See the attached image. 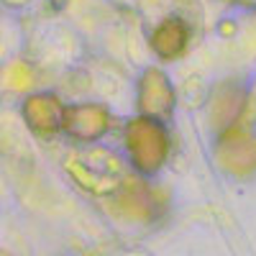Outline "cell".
Segmentation results:
<instances>
[{
	"label": "cell",
	"mask_w": 256,
	"mask_h": 256,
	"mask_svg": "<svg viewBox=\"0 0 256 256\" xmlns=\"http://www.w3.org/2000/svg\"><path fill=\"white\" fill-rule=\"evenodd\" d=\"M126 148L131 164L144 174H154L166 162L169 154V136L164 120L141 116L126 128Z\"/></svg>",
	"instance_id": "1"
},
{
	"label": "cell",
	"mask_w": 256,
	"mask_h": 256,
	"mask_svg": "<svg viewBox=\"0 0 256 256\" xmlns=\"http://www.w3.org/2000/svg\"><path fill=\"white\" fill-rule=\"evenodd\" d=\"M72 174L77 177V182L95 192V195H113L118 192L128 180H126V164L102 148H92V152L82 154L77 159L70 162Z\"/></svg>",
	"instance_id": "2"
},
{
	"label": "cell",
	"mask_w": 256,
	"mask_h": 256,
	"mask_svg": "<svg viewBox=\"0 0 256 256\" xmlns=\"http://www.w3.org/2000/svg\"><path fill=\"white\" fill-rule=\"evenodd\" d=\"M138 108H141V116L156 118V120H166L172 116L174 90L164 72H159V70L144 72V77L138 82Z\"/></svg>",
	"instance_id": "3"
},
{
	"label": "cell",
	"mask_w": 256,
	"mask_h": 256,
	"mask_svg": "<svg viewBox=\"0 0 256 256\" xmlns=\"http://www.w3.org/2000/svg\"><path fill=\"white\" fill-rule=\"evenodd\" d=\"M62 131L77 141H95L108 131V110L100 105H70L64 108Z\"/></svg>",
	"instance_id": "4"
},
{
	"label": "cell",
	"mask_w": 256,
	"mask_h": 256,
	"mask_svg": "<svg viewBox=\"0 0 256 256\" xmlns=\"http://www.w3.org/2000/svg\"><path fill=\"white\" fill-rule=\"evenodd\" d=\"M24 118L36 134H56L64 123V105L54 95H34L24 105Z\"/></svg>",
	"instance_id": "5"
},
{
	"label": "cell",
	"mask_w": 256,
	"mask_h": 256,
	"mask_svg": "<svg viewBox=\"0 0 256 256\" xmlns=\"http://www.w3.org/2000/svg\"><path fill=\"white\" fill-rule=\"evenodd\" d=\"M187 46V26L182 18H166L152 34V49L162 59H177Z\"/></svg>",
	"instance_id": "6"
}]
</instances>
